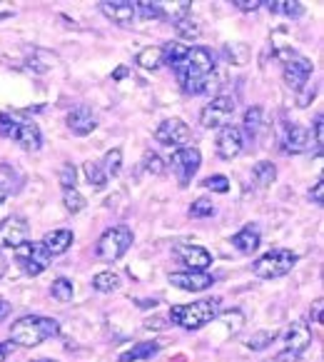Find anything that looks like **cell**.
Instances as JSON below:
<instances>
[{
	"label": "cell",
	"mask_w": 324,
	"mask_h": 362,
	"mask_svg": "<svg viewBox=\"0 0 324 362\" xmlns=\"http://www.w3.org/2000/svg\"><path fill=\"white\" fill-rule=\"evenodd\" d=\"M165 63L175 70L177 83L187 95H200L210 88V80L215 75V58L208 48L202 45H187L170 43L162 48Z\"/></svg>",
	"instance_id": "obj_1"
},
{
	"label": "cell",
	"mask_w": 324,
	"mask_h": 362,
	"mask_svg": "<svg viewBox=\"0 0 324 362\" xmlns=\"http://www.w3.org/2000/svg\"><path fill=\"white\" fill-rule=\"evenodd\" d=\"M60 332V325L55 317H43V315H25L11 325V340L20 347H35L40 342L50 340Z\"/></svg>",
	"instance_id": "obj_2"
},
{
	"label": "cell",
	"mask_w": 324,
	"mask_h": 362,
	"mask_svg": "<svg viewBox=\"0 0 324 362\" xmlns=\"http://www.w3.org/2000/svg\"><path fill=\"white\" fill-rule=\"evenodd\" d=\"M220 308H222L220 298H205L190 305H175V308H170V320L172 325L182 327V330H202L212 320L220 317Z\"/></svg>",
	"instance_id": "obj_3"
},
{
	"label": "cell",
	"mask_w": 324,
	"mask_h": 362,
	"mask_svg": "<svg viewBox=\"0 0 324 362\" xmlns=\"http://www.w3.org/2000/svg\"><path fill=\"white\" fill-rule=\"evenodd\" d=\"M0 135L13 140V143H18L23 150H28V153H35V150H40V145H43V135H40L37 123L18 115V112H8V110L0 112Z\"/></svg>",
	"instance_id": "obj_4"
},
{
	"label": "cell",
	"mask_w": 324,
	"mask_h": 362,
	"mask_svg": "<svg viewBox=\"0 0 324 362\" xmlns=\"http://www.w3.org/2000/svg\"><path fill=\"white\" fill-rule=\"evenodd\" d=\"M277 58L282 60L284 83H287L294 93H297L299 88L307 86L309 78H312V70H314L312 60H309L307 55L297 53V50H292V48H277Z\"/></svg>",
	"instance_id": "obj_5"
},
{
	"label": "cell",
	"mask_w": 324,
	"mask_h": 362,
	"mask_svg": "<svg viewBox=\"0 0 324 362\" xmlns=\"http://www.w3.org/2000/svg\"><path fill=\"white\" fill-rule=\"evenodd\" d=\"M133 240H135V235L128 225H115V228L105 230V233L100 235V240H97V245H95V255L105 262H115L133 247Z\"/></svg>",
	"instance_id": "obj_6"
},
{
	"label": "cell",
	"mask_w": 324,
	"mask_h": 362,
	"mask_svg": "<svg viewBox=\"0 0 324 362\" xmlns=\"http://www.w3.org/2000/svg\"><path fill=\"white\" fill-rule=\"evenodd\" d=\"M294 265H297V255L292 250H270L252 265V272L262 280H275L292 272Z\"/></svg>",
	"instance_id": "obj_7"
},
{
	"label": "cell",
	"mask_w": 324,
	"mask_h": 362,
	"mask_svg": "<svg viewBox=\"0 0 324 362\" xmlns=\"http://www.w3.org/2000/svg\"><path fill=\"white\" fill-rule=\"evenodd\" d=\"M50 260H53V257L48 255V250H45L40 243H23L20 247H16L18 267L30 277H35V275H40V272L48 270Z\"/></svg>",
	"instance_id": "obj_8"
},
{
	"label": "cell",
	"mask_w": 324,
	"mask_h": 362,
	"mask_svg": "<svg viewBox=\"0 0 324 362\" xmlns=\"http://www.w3.org/2000/svg\"><path fill=\"white\" fill-rule=\"evenodd\" d=\"M232 115H234V98L217 95L200 110V123H202V128H208V130L224 128V125H229Z\"/></svg>",
	"instance_id": "obj_9"
},
{
	"label": "cell",
	"mask_w": 324,
	"mask_h": 362,
	"mask_svg": "<svg viewBox=\"0 0 324 362\" xmlns=\"http://www.w3.org/2000/svg\"><path fill=\"white\" fill-rule=\"evenodd\" d=\"M200 165H202V155H200V150L192 148V145L175 150L170 158V168H172V173H175L180 185H190L192 177H195L197 170H200Z\"/></svg>",
	"instance_id": "obj_10"
},
{
	"label": "cell",
	"mask_w": 324,
	"mask_h": 362,
	"mask_svg": "<svg viewBox=\"0 0 324 362\" xmlns=\"http://www.w3.org/2000/svg\"><path fill=\"white\" fill-rule=\"evenodd\" d=\"M155 140H157L160 145H165V148H187V143L192 140V130L187 128L185 120H180V117H167V120H162V123L157 125V130H155Z\"/></svg>",
	"instance_id": "obj_11"
},
{
	"label": "cell",
	"mask_w": 324,
	"mask_h": 362,
	"mask_svg": "<svg viewBox=\"0 0 324 362\" xmlns=\"http://www.w3.org/2000/svg\"><path fill=\"white\" fill-rule=\"evenodd\" d=\"M172 255L192 272H205L212 265V255L202 245H195V243H175L172 245Z\"/></svg>",
	"instance_id": "obj_12"
},
{
	"label": "cell",
	"mask_w": 324,
	"mask_h": 362,
	"mask_svg": "<svg viewBox=\"0 0 324 362\" xmlns=\"http://www.w3.org/2000/svg\"><path fill=\"white\" fill-rule=\"evenodd\" d=\"M28 223L20 215H11L0 223V247H20L23 243H28Z\"/></svg>",
	"instance_id": "obj_13"
},
{
	"label": "cell",
	"mask_w": 324,
	"mask_h": 362,
	"mask_svg": "<svg viewBox=\"0 0 324 362\" xmlns=\"http://www.w3.org/2000/svg\"><path fill=\"white\" fill-rule=\"evenodd\" d=\"M282 143V150L287 155H299V153H307L312 148V135H309L307 128L302 125H284V133L280 138Z\"/></svg>",
	"instance_id": "obj_14"
},
{
	"label": "cell",
	"mask_w": 324,
	"mask_h": 362,
	"mask_svg": "<svg viewBox=\"0 0 324 362\" xmlns=\"http://www.w3.org/2000/svg\"><path fill=\"white\" fill-rule=\"evenodd\" d=\"M245 148V138H242V130L237 125H224L217 133V155L222 160H232L237 158Z\"/></svg>",
	"instance_id": "obj_15"
},
{
	"label": "cell",
	"mask_w": 324,
	"mask_h": 362,
	"mask_svg": "<svg viewBox=\"0 0 324 362\" xmlns=\"http://www.w3.org/2000/svg\"><path fill=\"white\" fill-rule=\"evenodd\" d=\"M170 283L172 288L177 290H185V293H202V290H208L215 285V277L208 275V272H172L170 275Z\"/></svg>",
	"instance_id": "obj_16"
},
{
	"label": "cell",
	"mask_w": 324,
	"mask_h": 362,
	"mask_svg": "<svg viewBox=\"0 0 324 362\" xmlns=\"http://www.w3.org/2000/svg\"><path fill=\"white\" fill-rule=\"evenodd\" d=\"M284 342H287V352H292V355L299 357L309 345H312V327H309L307 322H302V320H297V322H292V325L287 327Z\"/></svg>",
	"instance_id": "obj_17"
},
{
	"label": "cell",
	"mask_w": 324,
	"mask_h": 362,
	"mask_svg": "<svg viewBox=\"0 0 324 362\" xmlns=\"http://www.w3.org/2000/svg\"><path fill=\"white\" fill-rule=\"evenodd\" d=\"M100 13L105 18H110L112 23H117V25H130V23L135 21V3H130V0H105V3H100Z\"/></svg>",
	"instance_id": "obj_18"
},
{
	"label": "cell",
	"mask_w": 324,
	"mask_h": 362,
	"mask_svg": "<svg viewBox=\"0 0 324 362\" xmlns=\"http://www.w3.org/2000/svg\"><path fill=\"white\" fill-rule=\"evenodd\" d=\"M65 123H68V128L73 130L75 135H90L92 130H95V115H92L90 110H88L85 105H78L73 107V110L68 112V117H65Z\"/></svg>",
	"instance_id": "obj_19"
},
{
	"label": "cell",
	"mask_w": 324,
	"mask_h": 362,
	"mask_svg": "<svg viewBox=\"0 0 324 362\" xmlns=\"http://www.w3.org/2000/svg\"><path fill=\"white\" fill-rule=\"evenodd\" d=\"M229 243H232L234 250L242 252V255H252V252L260 247V230H257L255 225H245L239 233L232 235Z\"/></svg>",
	"instance_id": "obj_20"
},
{
	"label": "cell",
	"mask_w": 324,
	"mask_h": 362,
	"mask_svg": "<svg viewBox=\"0 0 324 362\" xmlns=\"http://www.w3.org/2000/svg\"><path fill=\"white\" fill-rule=\"evenodd\" d=\"M73 230H53V233H48L43 240H40V245L48 250L50 257L55 255H63V252L70 250V245H73Z\"/></svg>",
	"instance_id": "obj_21"
},
{
	"label": "cell",
	"mask_w": 324,
	"mask_h": 362,
	"mask_svg": "<svg viewBox=\"0 0 324 362\" xmlns=\"http://www.w3.org/2000/svg\"><path fill=\"white\" fill-rule=\"evenodd\" d=\"M160 352V342H135L130 350H125L123 355L117 357V362H140L150 360Z\"/></svg>",
	"instance_id": "obj_22"
},
{
	"label": "cell",
	"mask_w": 324,
	"mask_h": 362,
	"mask_svg": "<svg viewBox=\"0 0 324 362\" xmlns=\"http://www.w3.org/2000/svg\"><path fill=\"white\" fill-rule=\"evenodd\" d=\"M135 63H138L140 68H145V70L160 68V65L165 63V53H162V45H150V48L140 50L138 58H135Z\"/></svg>",
	"instance_id": "obj_23"
},
{
	"label": "cell",
	"mask_w": 324,
	"mask_h": 362,
	"mask_svg": "<svg viewBox=\"0 0 324 362\" xmlns=\"http://www.w3.org/2000/svg\"><path fill=\"white\" fill-rule=\"evenodd\" d=\"M175 30H177V35H180L182 40H197V37L202 35L200 21H197V18H192L190 13H187V16H182V18H177Z\"/></svg>",
	"instance_id": "obj_24"
},
{
	"label": "cell",
	"mask_w": 324,
	"mask_h": 362,
	"mask_svg": "<svg viewBox=\"0 0 324 362\" xmlns=\"http://www.w3.org/2000/svg\"><path fill=\"white\" fill-rule=\"evenodd\" d=\"M242 123H245V133H242V138H250V140H257V133H260L262 128H265V120H262V107H250V110L245 112V120H242Z\"/></svg>",
	"instance_id": "obj_25"
},
{
	"label": "cell",
	"mask_w": 324,
	"mask_h": 362,
	"mask_svg": "<svg viewBox=\"0 0 324 362\" xmlns=\"http://www.w3.org/2000/svg\"><path fill=\"white\" fill-rule=\"evenodd\" d=\"M252 177H255V182L260 187H270L272 182L277 180L275 163H270V160H262V163H257V165L252 168Z\"/></svg>",
	"instance_id": "obj_26"
},
{
	"label": "cell",
	"mask_w": 324,
	"mask_h": 362,
	"mask_svg": "<svg viewBox=\"0 0 324 362\" xmlns=\"http://www.w3.org/2000/svg\"><path fill=\"white\" fill-rule=\"evenodd\" d=\"M92 288H95L97 293H115V290L120 288V275L112 270L97 272V275L92 277Z\"/></svg>",
	"instance_id": "obj_27"
},
{
	"label": "cell",
	"mask_w": 324,
	"mask_h": 362,
	"mask_svg": "<svg viewBox=\"0 0 324 362\" xmlns=\"http://www.w3.org/2000/svg\"><path fill=\"white\" fill-rule=\"evenodd\" d=\"M83 170H85V177H88V182H90V187L102 190V187L107 185V175H105V170L100 168V163H92V160H88L85 165H83Z\"/></svg>",
	"instance_id": "obj_28"
},
{
	"label": "cell",
	"mask_w": 324,
	"mask_h": 362,
	"mask_svg": "<svg viewBox=\"0 0 324 362\" xmlns=\"http://www.w3.org/2000/svg\"><path fill=\"white\" fill-rule=\"evenodd\" d=\"M267 8H270V13H284L289 18H299L304 13L302 3H294V0H270Z\"/></svg>",
	"instance_id": "obj_29"
},
{
	"label": "cell",
	"mask_w": 324,
	"mask_h": 362,
	"mask_svg": "<svg viewBox=\"0 0 324 362\" xmlns=\"http://www.w3.org/2000/svg\"><path fill=\"white\" fill-rule=\"evenodd\" d=\"M100 168L105 170V175L107 177H115L117 173H120V168H123V150L120 148H112L110 153L102 158V163H100Z\"/></svg>",
	"instance_id": "obj_30"
},
{
	"label": "cell",
	"mask_w": 324,
	"mask_h": 362,
	"mask_svg": "<svg viewBox=\"0 0 324 362\" xmlns=\"http://www.w3.org/2000/svg\"><path fill=\"white\" fill-rule=\"evenodd\" d=\"M135 13L143 16L145 21H157V18H165V8L160 3H150V0H140L135 3Z\"/></svg>",
	"instance_id": "obj_31"
},
{
	"label": "cell",
	"mask_w": 324,
	"mask_h": 362,
	"mask_svg": "<svg viewBox=\"0 0 324 362\" xmlns=\"http://www.w3.org/2000/svg\"><path fill=\"white\" fill-rule=\"evenodd\" d=\"M50 293H53V298L58 300V303H70L75 295V288L68 277H58V280L53 283V288H50Z\"/></svg>",
	"instance_id": "obj_32"
},
{
	"label": "cell",
	"mask_w": 324,
	"mask_h": 362,
	"mask_svg": "<svg viewBox=\"0 0 324 362\" xmlns=\"http://www.w3.org/2000/svg\"><path fill=\"white\" fill-rule=\"evenodd\" d=\"M63 205L68 213H80L85 208V197L80 195L78 187H68V190H63Z\"/></svg>",
	"instance_id": "obj_33"
},
{
	"label": "cell",
	"mask_w": 324,
	"mask_h": 362,
	"mask_svg": "<svg viewBox=\"0 0 324 362\" xmlns=\"http://www.w3.org/2000/svg\"><path fill=\"white\" fill-rule=\"evenodd\" d=\"M190 215H192V218H212V215H215L212 200H208V197H200V200H195V203L190 205Z\"/></svg>",
	"instance_id": "obj_34"
},
{
	"label": "cell",
	"mask_w": 324,
	"mask_h": 362,
	"mask_svg": "<svg viewBox=\"0 0 324 362\" xmlns=\"http://www.w3.org/2000/svg\"><path fill=\"white\" fill-rule=\"evenodd\" d=\"M277 340V332L275 330H265V332H255V335L247 340V347L250 350H265L270 342Z\"/></svg>",
	"instance_id": "obj_35"
},
{
	"label": "cell",
	"mask_w": 324,
	"mask_h": 362,
	"mask_svg": "<svg viewBox=\"0 0 324 362\" xmlns=\"http://www.w3.org/2000/svg\"><path fill=\"white\" fill-rule=\"evenodd\" d=\"M143 163H145V170L152 173V175H162L165 173V163H162V158L157 153H145Z\"/></svg>",
	"instance_id": "obj_36"
},
{
	"label": "cell",
	"mask_w": 324,
	"mask_h": 362,
	"mask_svg": "<svg viewBox=\"0 0 324 362\" xmlns=\"http://www.w3.org/2000/svg\"><path fill=\"white\" fill-rule=\"evenodd\" d=\"M202 185L208 187V190H212V192H227L229 190V180L224 175H210L208 180L202 182Z\"/></svg>",
	"instance_id": "obj_37"
},
{
	"label": "cell",
	"mask_w": 324,
	"mask_h": 362,
	"mask_svg": "<svg viewBox=\"0 0 324 362\" xmlns=\"http://www.w3.org/2000/svg\"><path fill=\"white\" fill-rule=\"evenodd\" d=\"M75 165L73 163H65L63 168H60V185H63V190H68V187H75Z\"/></svg>",
	"instance_id": "obj_38"
},
{
	"label": "cell",
	"mask_w": 324,
	"mask_h": 362,
	"mask_svg": "<svg viewBox=\"0 0 324 362\" xmlns=\"http://www.w3.org/2000/svg\"><path fill=\"white\" fill-rule=\"evenodd\" d=\"M314 93H317V88H314V83H307L304 88H299L297 90V105L299 107H307L309 103H312Z\"/></svg>",
	"instance_id": "obj_39"
},
{
	"label": "cell",
	"mask_w": 324,
	"mask_h": 362,
	"mask_svg": "<svg viewBox=\"0 0 324 362\" xmlns=\"http://www.w3.org/2000/svg\"><path fill=\"white\" fill-rule=\"evenodd\" d=\"M234 8L242 13H255L262 8V0H234Z\"/></svg>",
	"instance_id": "obj_40"
},
{
	"label": "cell",
	"mask_w": 324,
	"mask_h": 362,
	"mask_svg": "<svg viewBox=\"0 0 324 362\" xmlns=\"http://www.w3.org/2000/svg\"><path fill=\"white\" fill-rule=\"evenodd\" d=\"M322 143H324V123H322V112L314 117V145L322 150Z\"/></svg>",
	"instance_id": "obj_41"
},
{
	"label": "cell",
	"mask_w": 324,
	"mask_h": 362,
	"mask_svg": "<svg viewBox=\"0 0 324 362\" xmlns=\"http://www.w3.org/2000/svg\"><path fill=\"white\" fill-rule=\"evenodd\" d=\"M309 197L314 200V205H322L324 200V185H322V177H319L317 182H314V187L309 190Z\"/></svg>",
	"instance_id": "obj_42"
},
{
	"label": "cell",
	"mask_w": 324,
	"mask_h": 362,
	"mask_svg": "<svg viewBox=\"0 0 324 362\" xmlns=\"http://www.w3.org/2000/svg\"><path fill=\"white\" fill-rule=\"evenodd\" d=\"M13 352V342H0V362H6V357Z\"/></svg>",
	"instance_id": "obj_43"
},
{
	"label": "cell",
	"mask_w": 324,
	"mask_h": 362,
	"mask_svg": "<svg viewBox=\"0 0 324 362\" xmlns=\"http://www.w3.org/2000/svg\"><path fill=\"white\" fill-rule=\"evenodd\" d=\"M312 320H314V322H322V300H317V303H314Z\"/></svg>",
	"instance_id": "obj_44"
},
{
	"label": "cell",
	"mask_w": 324,
	"mask_h": 362,
	"mask_svg": "<svg viewBox=\"0 0 324 362\" xmlns=\"http://www.w3.org/2000/svg\"><path fill=\"white\" fill-rule=\"evenodd\" d=\"M11 315V303H6V300H0V322Z\"/></svg>",
	"instance_id": "obj_45"
},
{
	"label": "cell",
	"mask_w": 324,
	"mask_h": 362,
	"mask_svg": "<svg viewBox=\"0 0 324 362\" xmlns=\"http://www.w3.org/2000/svg\"><path fill=\"white\" fill-rule=\"evenodd\" d=\"M6 270H8V260L3 255H0V277L6 275Z\"/></svg>",
	"instance_id": "obj_46"
},
{
	"label": "cell",
	"mask_w": 324,
	"mask_h": 362,
	"mask_svg": "<svg viewBox=\"0 0 324 362\" xmlns=\"http://www.w3.org/2000/svg\"><path fill=\"white\" fill-rule=\"evenodd\" d=\"M3 200H6V187L0 185V205H3Z\"/></svg>",
	"instance_id": "obj_47"
},
{
	"label": "cell",
	"mask_w": 324,
	"mask_h": 362,
	"mask_svg": "<svg viewBox=\"0 0 324 362\" xmlns=\"http://www.w3.org/2000/svg\"><path fill=\"white\" fill-rule=\"evenodd\" d=\"M30 362H55V360H48V357H40V360H30Z\"/></svg>",
	"instance_id": "obj_48"
}]
</instances>
